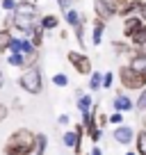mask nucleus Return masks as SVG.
<instances>
[{
    "instance_id": "1",
    "label": "nucleus",
    "mask_w": 146,
    "mask_h": 155,
    "mask_svg": "<svg viewBox=\"0 0 146 155\" xmlns=\"http://www.w3.org/2000/svg\"><path fill=\"white\" fill-rule=\"evenodd\" d=\"M34 141H37V132L28 130V128H18L7 137L2 153L5 155H32Z\"/></svg>"
},
{
    "instance_id": "2",
    "label": "nucleus",
    "mask_w": 146,
    "mask_h": 155,
    "mask_svg": "<svg viewBox=\"0 0 146 155\" xmlns=\"http://www.w3.org/2000/svg\"><path fill=\"white\" fill-rule=\"evenodd\" d=\"M18 87L23 89V91H28V94H34V96L44 91V75H41V68L37 66V64L23 68V73H21V78H18Z\"/></svg>"
},
{
    "instance_id": "3",
    "label": "nucleus",
    "mask_w": 146,
    "mask_h": 155,
    "mask_svg": "<svg viewBox=\"0 0 146 155\" xmlns=\"http://www.w3.org/2000/svg\"><path fill=\"white\" fill-rule=\"evenodd\" d=\"M119 80H121V87H126V89H137V91H141V89L146 87V75L139 73L137 68H132L130 64L119 68Z\"/></svg>"
},
{
    "instance_id": "4",
    "label": "nucleus",
    "mask_w": 146,
    "mask_h": 155,
    "mask_svg": "<svg viewBox=\"0 0 146 155\" xmlns=\"http://www.w3.org/2000/svg\"><path fill=\"white\" fill-rule=\"evenodd\" d=\"M66 59L71 62V66L80 73V75H91V59L85 53H78V50H68Z\"/></svg>"
},
{
    "instance_id": "5",
    "label": "nucleus",
    "mask_w": 146,
    "mask_h": 155,
    "mask_svg": "<svg viewBox=\"0 0 146 155\" xmlns=\"http://www.w3.org/2000/svg\"><path fill=\"white\" fill-rule=\"evenodd\" d=\"M96 112H98V107H94L91 112L82 114L85 132L89 135V139H91V141H98V139H101V128H98V121H96Z\"/></svg>"
},
{
    "instance_id": "6",
    "label": "nucleus",
    "mask_w": 146,
    "mask_h": 155,
    "mask_svg": "<svg viewBox=\"0 0 146 155\" xmlns=\"http://www.w3.org/2000/svg\"><path fill=\"white\" fill-rule=\"evenodd\" d=\"M94 12H96V16L103 18L105 23L112 18V16H117V12H114V7H112L110 0H94Z\"/></svg>"
},
{
    "instance_id": "7",
    "label": "nucleus",
    "mask_w": 146,
    "mask_h": 155,
    "mask_svg": "<svg viewBox=\"0 0 146 155\" xmlns=\"http://www.w3.org/2000/svg\"><path fill=\"white\" fill-rule=\"evenodd\" d=\"M141 23H144V21H141V16H139V14H135V16H126V18H123V37L130 39L132 34L139 30V25H141Z\"/></svg>"
},
{
    "instance_id": "8",
    "label": "nucleus",
    "mask_w": 146,
    "mask_h": 155,
    "mask_svg": "<svg viewBox=\"0 0 146 155\" xmlns=\"http://www.w3.org/2000/svg\"><path fill=\"white\" fill-rule=\"evenodd\" d=\"M14 14H23V16H39V9L34 5V0H18L16 2Z\"/></svg>"
},
{
    "instance_id": "9",
    "label": "nucleus",
    "mask_w": 146,
    "mask_h": 155,
    "mask_svg": "<svg viewBox=\"0 0 146 155\" xmlns=\"http://www.w3.org/2000/svg\"><path fill=\"white\" fill-rule=\"evenodd\" d=\"M114 139H117L119 144L128 146L130 141H135V132H132L130 126H119L117 130H114Z\"/></svg>"
},
{
    "instance_id": "10",
    "label": "nucleus",
    "mask_w": 146,
    "mask_h": 155,
    "mask_svg": "<svg viewBox=\"0 0 146 155\" xmlns=\"http://www.w3.org/2000/svg\"><path fill=\"white\" fill-rule=\"evenodd\" d=\"M103 32H105V21L96 16V18H94V23H91V44H94V46H101Z\"/></svg>"
},
{
    "instance_id": "11",
    "label": "nucleus",
    "mask_w": 146,
    "mask_h": 155,
    "mask_svg": "<svg viewBox=\"0 0 146 155\" xmlns=\"http://www.w3.org/2000/svg\"><path fill=\"white\" fill-rule=\"evenodd\" d=\"M130 41L135 44V48H139V50H144V53H146V23L139 25V30L130 37Z\"/></svg>"
},
{
    "instance_id": "12",
    "label": "nucleus",
    "mask_w": 146,
    "mask_h": 155,
    "mask_svg": "<svg viewBox=\"0 0 146 155\" xmlns=\"http://www.w3.org/2000/svg\"><path fill=\"white\" fill-rule=\"evenodd\" d=\"M132 107H135V103H132L126 94H117V98H114V110L117 112H130Z\"/></svg>"
},
{
    "instance_id": "13",
    "label": "nucleus",
    "mask_w": 146,
    "mask_h": 155,
    "mask_svg": "<svg viewBox=\"0 0 146 155\" xmlns=\"http://www.w3.org/2000/svg\"><path fill=\"white\" fill-rule=\"evenodd\" d=\"M64 21H66V23L71 25V28H78L80 23H85V16L80 14L78 9H73V7H71V9H66V12H64Z\"/></svg>"
},
{
    "instance_id": "14",
    "label": "nucleus",
    "mask_w": 146,
    "mask_h": 155,
    "mask_svg": "<svg viewBox=\"0 0 146 155\" xmlns=\"http://www.w3.org/2000/svg\"><path fill=\"white\" fill-rule=\"evenodd\" d=\"M44 32H46V30H44V25H41V23H37V25L32 28L30 41H32V46H34V48H41V44H44Z\"/></svg>"
},
{
    "instance_id": "15",
    "label": "nucleus",
    "mask_w": 146,
    "mask_h": 155,
    "mask_svg": "<svg viewBox=\"0 0 146 155\" xmlns=\"http://www.w3.org/2000/svg\"><path fill=\"white\" fill-rule=\"evenodd\" d=\"M46 146H48V137L44 132H37V141H34L32 155H46Z\"/></svg>"
},
{
    "instance_id": "16",
    "label": "nucleus",
    "mask_w": 146,
    "mask_h": 155,
    "mask_svg": "<svg viewBox=\"0 0 146 155\" xmlns=\"http://www.w3.org/2000/svg\"><path fill=\"white\" fill-rule=\"evenodd\" d=\"M130 66H132V68H137L139 73H144V75H146V53L132 55V57H130Z\"/></svg>"
},
{
    "instance_id": "17",
    "label": "nucleus",
    "mask_w": 146,
    "mask_h": 155,
    "mask_svg": "<svg viewBox=\"0 0 146 155\" xmlns=\"http://www.w3.org/2000/svg\"><path fill=\"white\" fill-rule=\"evenodd\" d=\"M12 37H14V34H12V30H7V28L0 30V55L9 50V41H12Z\"/></svg>"
},
{
    "instance_id": "18",
    "label": "nucleus",
    "mask_w": 146,
    "mask_h": 155,
    "mask_svg": "<svg viewBox=\"0 0 146 155\" xmlns=\"http://www.w3.org/2000/svg\"><path fill=\"white\" fill-rule=\"evenodd\" d=\"M78 110L82 112V114H87V112L94 110V101L91 96H87V94H82V96H78Z\"/></svg>"
},
{
    "instance_id": "19",
    "label": "nucleus",
    "mask_w": 146,
    "mask_h": 155,
    "mask_svg": "<svg viewBox=\"0 0 146 155\" xmlns=\"http://www.w3.org/2000/svg\"><path fill=\"white\" fill-rule=\"evenodd\" d=\"M135 144H137V153L146 155V128H141V130L135 135Z\"/></svg>"
},
{
    "instance_id": "20",
    "label": "nucleus",
    "mask_w": 146,
    "mask_h": 155,
    "mask_svg": "<svg viewBox=\"0 0 146 155\" xmlns=\"http://www.w3.org/2000/svg\"><path fill=\"white\" fill-rule=\"evenodd\" d=\"M39 23L44 25V30H55V28H57V25H59V18H57V16H55V14H46L44 18L39 21Z\"/></svg>"
},
{
    "instance_id": "21",
    "label": "nucleus",
    "mask_w": 146,
    "mask_h": 155,
    "mask_svg": "<svg viewBox=\"0 0 146 155\" xmlns=\"http://www.w3.org/2000/svg\"><path fill=\"white\" fill-rule=\"evenodd\" d=\"M7 62H9V66H16V68H25V57H23V53H9Z\"/></svg>"
},
{
    "instance_id": "22",
    "label": "nucleus",
    "mask_w": 146,
    "mask_h": 155,
    "mask_svg": "<svg viewBox=\"0 0 146 155\" xmlns=\"http://www.w3.org/2000/svg\"><path fill=\"white\" fill-rule=\"evenodd\" d=\"M101 87H103V73L91 71V75H89V89L96 91V89H101Z\"/></svg>"
},
{
    "instance_id": "23",
    "label": "nucleus",
    "mask_w": 146,
    "mask_h": 155,
    "mask_svg": "<svg viewBox=\"0 0 146 155\" xmlns=\"http://www.w3.org/2000/svg\"><path fill=\"white\" fill-rule=\"evenodd\" d=\"M73 30H75V39H78L80 48H85L87 46V41H85V23H80L78 28H73Z\"/></svg>"
},
{
    "instance_id": "24",
    "label": "nucleus",
    "mask_w": 146,
    "mask_h": 155,
    "mask_svg": "<svg viewBox=\"0 0 146 155\" xmlns=\"http://www.w3.org/2000/svg\"><path fill=\"white\" fill-rule=\"evenodd\" d=\"M53 84H55V87H66L68 78L64 75V73H55V75H53Z\"/></svg>"
},
{
    "instance_id": "25",
    "label": "nucleus",
    "mask_w": 146,
    "mask_h": 155,
    "mask_svg": "<svg viewBox=\"0 0 146 155\" xmlns=\"http://www.w3.org/2000/svg\"><path fill=\"white\" fill-rule=\"evenodd\" d=\"M112 48L117 50L119 55H126L128 50H130V46H128V44H123V41H112Z\"/></svg>"
},
{
    "instance_id": "26",
    "label": "nucleus",
    "mask_w": 146,
    "mask_h": 155,
    "mask_svg": "<svg viewBox=\"0 0 146 155\" xmlns=\"http://www.w3.org/2000/svg\"><path fill=\"white\" fill-rule=\"evenodd\" d=\"M137 110H139V112H146V91H144V89H141V94H139V98H137Z\"/></svg>"
},
{
    "instance_id": "27",
    "label": "nucleus",
    "mask_w": 146,
    "mask_h": 155,
    "mask_svg": "<svg viewBox=\"0 0 146 155\" xmlns=\"http://www.w3.org/2000/svg\"><path fill=\"white\" fill-rule=\"evenodd\" d=\"M16 2H18V0H0V5H2V9H5V12H14L16 9Z\"/></svg>"
},
{
    "instance_id": "28",
    "label": "nucleus",
    "mask_w": 146,
    "mask_h": 155,
    "mask_svg": "<svg viewBox=\"0 0 146 155\" xmlns=\"http://www.w3.org/2000/svg\"><path fill=\"white\" fill-rule=\"evenodd\" d=\"M112 82H114V75H112V73H103V87L110 89V87H112Z\"/></svg>"
},
{
    "instance_id": "29",
    "label": "nucleus",
    "mask_w": 146,
    "mask_h": 155,
    "mask_svg": "<svg viewBox=\"0 0 146 155\" xmlns=\"http://www.w3.org/2000/svg\"><path fill=\"white\" fill-rule=\"evenodd\" d=\"M96 121H98V128H105L107 123H110V116H105V114H98V112H96Z\"/></svg>"
},
{
    "instance_id": "30",
    "label": "nucleus",
    "mask_w": 146,
    "mask_h": 155,
    "mask_svg": "<svg viewBox=\"0 0 146 155\" xmlns=\"http://www.w3.org/2000/svg\"><path fill=\"white\" fill-rule=\"evenodd\" d=\"M121 121H123V116H121V112H114V114L110 116V123H114V126H121Z\"/></svg>"
},
{
    "instance_id": "31",
    "label": "nucleus",
    "mask_w": 146,
    "mask_h": 155,
    "mask_svg": "<svg viewBox=\"0 0 146 155\" xmlns=\"http://www.w3.org/2000/svg\"><path fill=\"white\" fill-rule=\"evenodd\" d=\"M7 114H9V107H7L5 103H0V123L7 119Z\"/></svg>"
},
{
    "instance_id": "32",
    "label": "nucleus",
    "mask_w": 146,
    "mask_h": 155,
    "mask_svg": "<svg viewBox=\"0 0 146 155\" xmlns=\"http://www.w3.org/2000/svg\"><path fill=\"white\" fill-rule=\"evenodd\" d=\"M57 5H59V9H62V12H66V9H71L73 0H57Z\"/></svg>"
},
{
    "instance_id": "33",
    "label": "nucleus",
    "mask_w": 146,
    "mask_h": 155,
    "mask_svg": "<svg viewBox=\"0 0 146 155\" xmlns=\"http://www.w3.org/2000/svg\"><path fill=\"white\" fill-rule=\"evenodd\" d=\"M139 16H141V21L146 23V2H141V9H139Z\"/></svg>"
},
{
    "instance_id": "34",
    "label": "nucleus",
    "mask_w": 146,
    "mask_h": 155,
    "mask_svg": "<svg viewBox=\"0 0 146 155\" xmlns=\"http://www.w3.org/2000/svg\"><path fill=\"white\" fill-rule=\"evenodd\" d=\"M57 121L62 123V126H66V123H68V116H66V114H62V116H59V119H57Z\"/></svg>"
},
{
    "instance_id": "35",
    "label": "nucleus",
    "mask_w": 146,
    "mask_h": 155,
    "mask_svg": "<svg viewBox=\"0 0 146 155\" xmlns=\"http://www.w3.org/2000/svg\"><path fill=\"white\" fill-rule=\"evenodd\" d=\"M91 155H103V150H101V148L96 146V148H91Z\"/></svg>"
},
{
    "instance_id": "36",
    "label": "nucleus",
    "mask_w": 146,
    "mask_h": 155,
    "mask_svg": "<svg viewBox=\"0 0 146 155\" xmlns=\"http://www.w3.org/2000/svg\"><path fill=\"white\" fill-rule=\"evenodd\" d=\"M2 84H5V75H2V71H0V89H2Z\"/></svg>"
},
{
    "instance_id": "37",
    "label": "nucleus",
    "mask_w": 146,
    "mask_h": 155,
    "mask_svg": "<svg viewBox=\"0 0 146 155\" xmlns=\"http://www.w3.org/2000/svg\"><path fill=\"white\" fill-rule=\"evenodd\" d=\"M126 155H135V153H130V150H128V153H126Z\"/></svg>"
}]
</instances>
